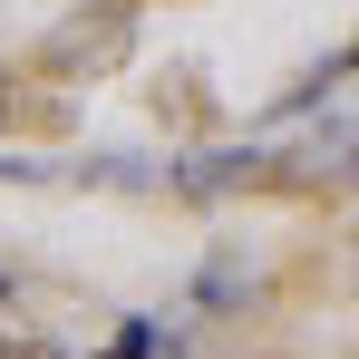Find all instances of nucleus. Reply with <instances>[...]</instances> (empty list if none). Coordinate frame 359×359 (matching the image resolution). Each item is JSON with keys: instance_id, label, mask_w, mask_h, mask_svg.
I'll use <instances>...</instances> for the list:
<instances>
[{"instance_id": "f257e3e1", "label": "nucleus", "mask_w": 359, "mask_h": 359, "mask_svg": "<svg viewBox=\"0 0 359 359\" xmlns=\"http://www.w3.org/2000/svg\"><path fill=\"white\" fill-rule=\"evenodd\" d=\"M0 292H10V282H0Z\"/></svg>"}]
</instances>
